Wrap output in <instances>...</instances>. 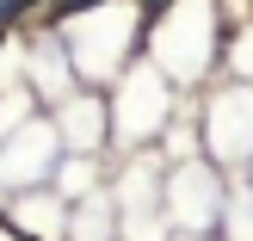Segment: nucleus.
<instances>
[{"label":"nucleus","mask_w":253,"mask_h":241,"mask_svg":"<svg viewBox=\"0 0 253 241\" xmlns=\"http://www.w3.org/2000/svg\"><path fill=\"white\" fill-rule=\"evenodd\" d=\"M62 6H86V0H62Z\"/></svg>","instance_id":"nucleus-1"}]
</instances>
